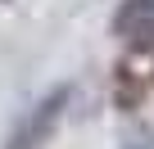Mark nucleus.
I'll use <instances>...</instances> for the list:
<instances>
[{
	"label": "nucleus",
	"mask_w": 154,
	"mask_h": 149,
	"mask_svg": "<svg viewBox=\"0 0 154 149\" xmlns=\"http://www.w3.org/2000/svg\"><path fill=\"white\" fill-rule=\"evenodd\" d=\"M63 104H68V86H59V91H50L36 109H32V118L14 131V140H9V149H36L50 131H54V122H59V113H63Z\"/></svg>",
	"instance_id": "obj_3"
},
{
	"label": "nucleus",
	"mask_w": 154,
	"mask_h": 149,
	"mask_svg": "<svg viewBox=\"0 0 154 149\" xmlns=\"http://www.w3.org/2000/svg\"><path fill=\"white\" fill-rule=\"evenodd\" d=\"M113 36L127 50H154V0H122L113 14Z\"/></svg>",
	"instance_id": "obj_2"
},
{
	"label": "nucleus",
	"mask_w": 154,
	"mask_h": 149,
	"mask_svg": "<svg viewBox=\"0 0 154 149\" xmlns=\"http://www.w3.org/2000/svg\"><path fill=\"white\" fill-rule=\"evenodd\" d=\"M154 91V50H127L118 63H113V104L136 113L145 104V95Z\"/></svg>",
	"instance_id": "obj_1"
}]
</instances>
